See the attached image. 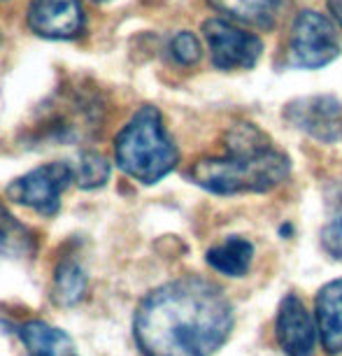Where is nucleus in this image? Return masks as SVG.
<instances>
[{
    "label": "nucleus",
    "instance_id": "nucleus-1",
    "mask_svg": "<svg viewBox=\"0 0 342 356\" xmlns=\"http://www.w3.org/2000/svg\"><path fill=\"white\" fill-rule=\"evenodd\" d=\"M231 326L233 310L224 291L186 277L147 296L133 331L147 356H210L226 342Z\"/></svg>",
    "mask_w": 342,
    "mask_h": 356
},
{
    "label": "nucleus",
    "instance_id": "nucleus-2",
    "mask_svg": "<svg viewBox=\"0 0 342 356\" xmlns=\"http://www.w3.org/2000/svg\"><path fill=\"white\" fill-rule=\"evenodd\" d=\"M289 159L268 145L252 124L238 126L228 138V154L203 159L191 168V179L219 196L263 193L279 186L289 175Z\"/></svg>",
    "mask_w": 342,
    "mask_h": 356
},
{
    "label": "nucleus",
    "instance_id": "nucleus-3",
    "mask_svg": "<svg viewBox=\"0 0 342 356\" xmlns=\"http://www.w3.org/2000/svg\"><path fill=\"white\" fill-rule=\"evenodd\" d=\"M119 168L142 184H156L177 165V149L156 107H142L114 140Z\"/></svg>",
    "mask_w": 342,
    "mask_h": 356
},
{
    "label": "nucleus",
    "instance_id": "nucleus-4",
    "mask_svg": "<svg viewBox=\"0 0 342 356\" xmlns=\"http://www.w3.org/2000/svg\"><path fill=\"white\" fill-rule=\"evenodd\" d=\"M289 63L296 68H324L340 56V35L333 22L314 10L298 12L291 26Z\"/></svg>",
    "mask_w": 342,
    "mask_h": 356
},
{
    "label": "nucleus",
    "instance_id": "nucleus-5",
    "mask_svg": "<svg viewBox=\"0 0 342 356\" xmlns=\"http://www.w3.org/2000/svg\"><path fill=\"white\" fill-rule=\"evenodd\" d=\"M75 179V170L68 163H44L35 170L22 175L8 186V196L15 203L31 207L44 217L58 212L61 196Z\"/></svg>",
    "mask_w": 342,
    "mask_h": 356
},
{
    "label": "nucleus",
    "instance_id": "nucleus-6",
    "mask_svg": "<svg viewBox=\"0 0 342 356\" xmlns=\"http://www.w3.org/2000/svg\"><path fill=\"white\" fill-rule=\"evenodd\" d=\"M205 40L210 44L212 63L219 70H247L254 68L263 51V42L224 19H207L203 24Z\"/></svg>",
    "mask_w": 342,
    "mask_h": 356
},
{
    "label": "nucleus",
    "instance_id": "nucleus-7",
    "mask_svg": "<svg viewBox=\"0 0 342 356\" xmlns=\"http://www.w3.org/2000/svg\"><path fill=\"white\" fill-rule=\"evenodd\" d=\"M284 117L298 131L319 143H335L342 136V110L333 96H307L286 105Z\"/></svg>",
    "mask_w": 342,
    "mask_h": 356
},
{
    "label": "nucleus",
    "instance_id": "nucleus-8",
    "mask_svg": "<svg viewBox=\"0 0 342 356\" xmlns=\"http://www.w3.org/2000/svg\"><path fill=\"white\" fill-rule=\"evenodd\" d=\"M275 335L286 356H314L317 326L298 296L289 293L282 300L277 321H275Z\"/></svg>",
    "mask_w": 342,
    "mask_h": 356
},
{
    "label": "nucleus",
    "instance_id": "nucleus-9",
    "mask_svg": "<svg viewBox=\"0 0 342 356\" xmlns=\"http://www.w3.org/2000/svg\"><path fill=\"white\" fill-rule=\"evenodd\" d=\"M33 33L51 40L77 38L84 29V10L79 0H33L28 10Z\"/></svg>",
    "mask_w": 342,
    "mask_h": 356
},
{
    "label": "nucleus",
    "instance_id": "nucleus-10",
    "mask_svg": "<svg viewBox=\"0 0 342 356\" xmlns=\"http://www.w3.org/2000/svg\"><path fill=\"white\" fill-rule=\"evenodd\" d=\"M317 324L328 354L342 352V277L333 280L317 296Z\"/></svg>",
    "mask_w": 342,
    "mask_h": 356
},
{
    "label": "nucleus",
    "instance_id": "nucleus-11",
    "mask_svg": "<svg viewBox=\"0 0 342 356\" xmlns=\"http://www.w3.org/2000/svg\"><path fill=\"white\" fill-rule=\"evenodd\" d=\"M17 333L28 349V356H79L70 335L47 321H26Z\"/></svg>",
    "mask_w": 342,
    "mask_h": 356
},
{
    "label": "nucleus",
    "instance_id": "nucleus-12",
    "mask_svg": "<svg viewBox=\"0 0 342 356\" xmlns=\"http://www.w3.org/2000/svg\"><path fill=\"white\" fill-rule=\"evenodd\" d=\"M207 3L221 15L236 19L240 24L272 29L284 0H207Z\"/></svg>",
    "mask_w": 342,
    "mask_h": 356
},
{
    "label": "nucleus",
    "instance_id": "nucleus-13",
    "mask_svg": "<svg viewBox=\"0 0 342 356\" xmlns=\"http://www.w3.org/2000/svg\"><path fill=\"white\" fill-rule=\"evenodd\" d=\"M254 257V247L245 238H228L226 243L212 247L207 252V264L228 277H243L250 270Z\"/></svg>",
    "mask_w": 342,
    "mask_h": 356
},
{
    "label": "nucleus",
    "instance_id": "nucleus-14",
    "mask_svg": "<svg viewBox=\"0 0 342 356\" xmlns=\"http://www.w3.org/2000/svg\"><path fill=\"white\" fill-rule=\"evenodd\" d=\"M35 250L33 233L0 205V259L28 257Z\"/></svg>",
    "mask_w": 342,
    "mask_h": 356
},
{
    "label": "nucleus",
    "instance_id": "nucleus-15",
    "mask_svg": "<svg viewBox=\"0 0 342 356\" xmlns=\"http://www.w3.org/2000/svg\"><path fill=\"white\" fill-rule=\"evenodd\" d=\"M86 291V275L77 261H63L54 280V298L63 305H75Z\"/></svg>",
    "mask_w": 342,
    "mask_h": 356
},
{
    "label": "nucleus",
    "instance_id": "nucleus-16",
    "mask_svg": "<svg viewBox=\"0 0 342 356\" xmlns=\"http://www.w3.org/2000/svg\"><path fill=\"white\" fill-rule=\"evenodd\" d=\"M75 177L82 189H98V186H103L107 182V177H110V163H107V159L100 156V154L89 152L79 159Z\"/></svg>",
    "mask_w": 342,
    "mask_h": 356
},
{
    "label": "nucleus",
    "instance_id": "nucleus-17",
    "mask_svg": "<svg viewBox=\"0 0 342 356\" xmlns=\"http://www.w3.org/2000/svg\"><path fill=\"white\" fill-rule=\"evenodd\" d=\"M170 54L179 65H193V63L200 61V54H203V49H200V42L193 33L182 31L172 38Z\"/></svg>",
    "mask_w": 342,
    "mask_h": 356
},
{
    "label": "nucleus",
    "instance_id": "nucleus-18",
    "mask_svg": "<svg viewBox=\"0 0 342 356\" xmlns=\"http://www.w3.org/2000/svg\"><path fill=\"white\" fill-rule=\"evenodd\" d=\"M321 245H324L326 254H331L333 259H342V214H338L321 231Z\"/></svg>",
    "mask_w": 342,
    "mask_h": 356
},
{
    "label": "nucleus",
    "instance_id": "nucleus-19",
    "mask_svg": "<svg viewBox=\"0 0 342 356\" xmlns=\"http://www.w3.org/2000/svg\"><path fill=\"white\" fill-rule=\"evenodd\" d=\"M328 10H331L335 22L342 26V0H328Z\"/></svg>",
    "mask_w": 342,
    "mask_h": 356
},
{
    "label": "nucleus",
    "instance_id": "nucleus-20",
    "mask_svg": "<svg viewBox=\"0 0 342 356\" xmlns=\"http://www.w3.org/2000/svg\"><path fill=\"white\" fill-rule=\"evenodd\" d=\"M98 3H105V0H98Z\"/></svg>",
    "mask_w": 342,
    "mask_h": 356
}]
</instances>
